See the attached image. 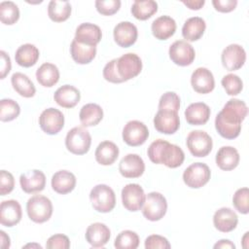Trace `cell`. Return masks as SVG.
<instances>
[{
	"instance_id": "obj_1",
	"label": "cell",
	"mask_w": 249,
	"mask_h": 249,
	"mask_svg": "<svg viewBox=\"0 0 249 249\" xmlns=\"http://www.w3.org/2000/svg\"><path fill=\"white\" fill-rule=\"evenodd\" d=\"M248 114L244 101L236 98L230 99L215 118V128L226 139L236 138L241 131V123Z\"/></svg>"
},
{
	"instance_id": "obj_2",
	"label": "cell",
	"mask_w": 249,
	"mask_h": 249,
	"mask_svg": "<svg viewBox=\"0 0 249 249\" xmlns=\"http://www.w3.org/2000/svg\"><path fill=\"white\" fill-rule=\"evenodd\" d=\"M147 153L152 162L164 164L169 168L179 167L185 160V154L179 146L163 139H158L152 142Z\"/></svg>"
},
{
	"instance_id": "obj_3",
	"label": "cell",
	"mask_w": 249,
	"mask_h": 249,
	"mask_svg": "<svg viewBox=\"0 0 249 249\" xmlns=\"http://www.w3.org/2000/svg\"><path fill=\"white\" fill-rule=\"evenodd\" d=\"M89 199L93 209L100 213H108L116 205L115 193L112 188L105 184L94 186L89 193Z\"/></svg>"
},
{
	"instance_id": "obj_4",
	"label": "cell",
	"mask_w": 249,
	"mask_h": 249,
	"mask_svg": "<svg viewBox=\"0 0 249 249\" xmlns=\"http://www.w3.org/2000/svg\"><path fill=\"white\" fill-rule=\"evenodd\" d=\"M26 211L31 221L42 224L50 220L52 217L53 203L47 196L36 195L27 200Z\"/></svg>"
},
{
	"instance_id": "obj_5",
	"label": "cell",
	"mask_w": 249,
	"mask_h": 249,
	"mask_svg": "<svg viewBox=\"0 0 249 249\" xmlns=\"http://www.w3.org/2000/svg\"><path fill=\"white\" fill-rule=\"evenodd\" d=\"M91 136L83 126L71 128L65 137V146L67 150L74 155L87 154L90 148Z\"/></svg>"
},
{
	"instance_id": "obj_6",
	"label": "cell",
	"mask_w": 249,
	"mask_h": 249,
	"mask_svg": "<svg viewBox=\"0 0 249 249\" xmlns=\"http://www.w3.org/2000/svg\"><path fill=\"white\" fill-rule=\"evenodd\" d=\"M167 210L166 198L159 192H151L145 196L142 206L143 216L152 222L162 219Z\"/></svg>"
},
{
	"instance_id": "obj_7",
	"label": "cell",
	"mask_w": 249,
	"mask_h": 249,
	"mask_svg": "<svg viewBox=\"0 0 249 249\" xmlns=\"http://www.w3.org/2000/svg\"><path fill=\"white\" fill-rule=\"evenodd\" d=\"M186 143L190 153L196 158L206 157L213 147L212 138L203 130L191 131L187 136Z\"/></svg>"
},
{
	"instance_id": "obj_8",
	"label": "cell",
	"mask_w": 249,
	"mask_h": 249,
	"mask_svg": "<svg viewBox=\"0 0 249 249\" xmlns=\"http://www.w3.org/2000/svg\"><path fill=\"white\" fill-rule=\"evenodd\" d=\"M210 176L211 171L206 163L195 162L185 169L183 181L192 189H199L208 183Z\"/></svg>"
},
{
	"instance_id": "obj_9",
	"label": "cell",
	"mask_w": 249,
	"mask_h": 249,
	"mask_svg": "<svg viewBox=\"0 0 249 249\" xmlns=\"http://www.w3.org/2000/svg\"><path fill=\"white\" fill-rule=\"evenodd\" d=\"M116 68L119 77L125 82L140 74L142 60L136 53H127L117 58Z\"/></svg>"
},
{
	"instance_id": "obj_10",
	"label": "cell",
	"mask_w": 249,
	"mask_h": 249,
	"mask_svg": "<svg viewBox=\"0 0 249 249\" xmlns=\"http://www.w3.org/2000/svg\"><path fill=\"white\" fill-rule=\"evenodd\" d=\"M148 137V127L140 121H129L123 128V140L129 146H140L146 142Z\"/></svg>"
},
{
	"instance_id": "obj_11",
	"label": "cell",
	"mask_w": 249,
	"mask_h": 249,
	"mask_svg": "<svg viewBox=\"0 0 249 249\" xmlns=\"http://www.w3.org/2000/svg\"><path fill=\"white\" fill-rule=\"evenodd\" d=\"M168 53L172 62L179 66L191 65L196 57L195 49L191 44L184 40H178L171 44Z\"/></svg>"
},
{
	"instance_id": "obj_12",
	"label": "cell",
	"mask_w": 249,
	"mask_h": 249,
	"mask_svg": "<svg viewBox=\"0 0 249 249\" xmlns=\"http://www.w3.org/2000/svg\"><path fill=\"white\" fill-rule=\"evenodd\" d=\"M39 125L49 135L57 134L64 126V116L55 108L45 109L39 117Z\"/></svg>"
},
{
	"instance_id": "obj_13",
	"label": "cell",
	"mask_w": 249,
	"mask_h": 249,
	"mask_svg": "<svg viewBox=\"0 0 249 249\" xmlns=\"http://www.w3.org/2000/svg\"><path fill=\"white\" fill-rule=\"evenodd\" d=\"M144 190L139 184H127L122 190V202L124 207L131 212L140 210L145 201Z\"/></svg>"
},
{
	"instance_id": "obj_14",
	"label": "cell",
	"mask_w": 249,
	"mask_h": 249,
	"mask_svg": "<svg viewBox=\"0 0 249 249\" xmlns=\"http://www.w3.org/2000/svg\"><path fill=\"white\" fill-rule=\"evenodd\" d=\"M223 66L228 71L240 69L246 60L245 50L238 44H231L226 47L221 54Z\"/></svg>"
},
{
	"instance_id": "obj_15",
	"label": "cell",
	"mask_w": 249,
	"mask_h": 249,
	"mask_svg": "<svg viewBox=\"0 0 249 249\" xmlns=\"http://www.w3.org/2000/svg\"><path fill=\"white\" fill-rule=\"evenodd\" d=\"M153 122L155 128L163 134H173L180 126L178 112L171 110H159Z\"/></svg>"
},
{
	"instance_id": "obj_16",
	"label": "cell",
	"mask_w": 249,
	"mask_h": 249,
	"mask_svg": "<svg viewBox=\"0 0 249 249\" xmlns=\"http://www.w3.org/2000/svg\"><path fill=\"white\" fill-rule=\"evenodd\" d=\"M113 36L117 45L122 48H128L137 40V27L130 21H121L114 27Z\"/></svg>"
},
{
	"instance_id": "obj_17",
	"label": "cell",
	"mask_w": 249,
	"mask_h": 249,
	"mask_svg": "<svg viewBox=\"0 0 249 249\" xmlns=\"http://www.w3.org/2000/svg\"><path fill=\"white\" fill-rule=\"evenodd\" d=\"M119 171L124 178H138L145 171L144 160L136 154H128L121 160Z\"/></svg>"
},
{
	"instance_id": "obj_18",
	"label": "cell",
	"mask_w": 249,
	"mask_h": 249,
	"mask_svg": "<svg viewBox=\"0 0 249 249\" xmlns=\"http://www.w3.org/2000/svg\"><path fill=\"white\" fill-rule=\"evenodd\" d=\"M19 184L21 190L26 194L39 193L45 189L46 176L41 170H28L20 175Z\"/></svg>"
},
{
	"instance_id": "obj_19",
	"label": "cell",
	"mask_w": 249,
	"mask_h": 249,
	"mask_svg": "<svg viewBox=\"0 0 249 249\" xmlns=\"http://www.w3.org/2000/svg\"><path fill=\"white\" fill-rule=\"evenodd\" d=\"M191 85L197 93H209L215 88L214 76L207 68L198 67L191 76Z\"/></svg>"
},
{
	"instance_id": "obj_20",
	"label": "cell",
	"mask_w": 249,
	"mask_h": 249,
	"mask_svg": "<svg viewBox=\"0 0 249 249\" xmlns=\"http://www.w3.org/2000/svg\"><path fill=\"white\" fill-rule=\"evenodd\" d=\"M22 217L21 206L15 199L4 200L0 204V223L5 227H14L18 224Z\"/></svg>"
},
{
	"instance_id": "obj_21",
	"label": "cell",
	"mask_w": 249,
	"mask_h": 249,
	"mask_svg": "<svg viewBox=\"0 0 249 249\" xmlns=\"http://www.w3.org/2000/svg\"><path fill=\"white\" fill-rule=\"evenodd\" d=\"M101 38L102 32L98 25L90 22H84L77 27L74 40L84 45L96 46L101 41Z\"/></svg>"
},
{
	"instance_id": "obj_22",
	"label": "cell",
	"mask_w": 249,
	"mask_h": 249,
	"mask_svg": "<svg viewBox=\"0 0 249 249\" xmlns=\"http://www.w3.org/2000/svg\"><path fill=\"white\" fill-rule=\"evenodd\" d=\"M86 240L94 248H102L109 241L111 231L103 223L90 224L86 231Z\"/></svg>"
},
{
	"instance_id": "obj_23",
	"label": "cell",
	"mask_w": 249,
	"mask_h": 249,
	"mask_svg": "<svg viewBox=\"0 0 249 249\" xmlns=\"http://www.w3.org/2000/svg\"><path fill=\"white\" fill-rule=\"evenodd\" d=\"M237 223L238 217L236 213L229 207H222L213 215V225L222 232H230L233 231L236 228Z\"/></svg>"
},
{
	"instance_id": "obj_24",
	"label": "cell",
	"mask_w": 249,
	"mask_h": 249,
	"mask_svg": "<svg viewBox=\"0 0 249 249\" xmlns=\"http://www.w3.org/2000/svg\"><path fill=\"white\" fill-rule=\"evenodd\" d=\"M211 111L207 104L195 102L190 104L185 110V118L191 125H201L208 122Z\"/></svg>"
},
{
	"instance_id": "obj_25",
	"label": "cell",
	"mask_w": 249,
	"mask_h": 249,
	"mask_svg": "<svg viewBox=\"0 0 249 249\" xmlns=\"http://www.w3.org/2000/svg\"><path fill=\"white\" fill-rule=\"evenodd\" d=\"M53 99L59 106L63 108H73L79 103L81 93L74 86L63 85L55 90Z\"/></svg>"
},
{
	"instance_id": "obj_26",
	"label": "cell",
	"mask_w": 249,
	"mask_h": 249,
	"mask_svg": "<svg viewBox=\"0 0 249 249\" xmlns=\"http://www.w3.org/2000/svg\"><path fill=\"white\" fill-rule=\"evenodd\" d=\"M151 30L156 39L167 40L176 31V21L169 16H160L152 22Z\"/></svg>"
},
{
	"instance_id": "obj_27",
	"label": "cell",
	"mask_w": 249,
	"mask_h": 249,
	"mask_svg": "<svg viewBox=\"0 0 249 249\" xmlns=\"http://www.w3.org/2000/svg\"><path fill=\"white\" fill-rule=\"evenodd\" d=\"M51 184L55 193L66 195L75 189L76 177L68 170H59L53 175Z\"/></svg>"
},
{
	"instance_id": "obj_28",
	"label": "cell",
	"mask_w": 249,
	"mask_h": 249,
	"mask_svg": "<svg viewBox=\"0 0 249 249\" xmlns=\"http://www.w3.org/2000/svg\"><path fill=\"white\" fill-rule=\"evenodd\" d=\"M239 160L237 150L231 146H223L216 154V164L225 171L234 169L238 165Z\"/></svg>"
},
{
	"instance_id": "obj_29",
	"label": "cell",
	"mask_w": 249,
	"mask_h": 249,
	"mask_svg": "<svg viewBox=\"0 0 249 249\" xmlns=\"http://www.w3.org/2000/svg\"><path fill=\"white\" fill-rule=\"evenodd\" d=\"M118 146L109 140L102 141L95 150V160L101 165H111L119 157Z\"/></svg>"
},
{
	"instance_id": "obj_30",
	"label": "cell",
	"mask_w": 249,
	"mask_h": 249,
	"mask_svg": "<svg viewBox=\"0 0 249 249\" xmlns=\"http://www.w3.org/2000/svg\"><path fill=\"white\" fill-rule=\"evenodd\" d=\"M206 23L202 18L193 17L188 18L182 27V36L186 41L195 42L200 39L205 31Z\"/></svg>"
},
{
	"instance_id": "obj_31",
	"label": "cell",
	"mask_w": 249,
	"mask_h": 249,
	"mask_svg": "<svg viewBox=\"0 0 249 249\" xmlns=\"http://www.w3.org/2000/svg\"><path fill=\"white\" fill-rule=\"evenodd\" d=\"M70 53L76 63L88 64L95 57L96 46L84 45L73 39L70 46Z\"/></svg>"
},
{
	"instance_id": "obj_32",
	"label": "cell",
	"mask_w": 249,
	"mask_h": 249,
	"mask_svg": "<svg viewBox=\"0 0 249 249\" xmlns=\"http://www.w3.org/2000/svg\"><path fill=\"white\" fill-rule=\"evenodd\" d=\"M79 118L83 126H94L103 119V110L98 104L88 103L81 108Z\"/></svg>"
},
{
	"instance_id": "obj_33",
	"label": "cell",
	"mask_w": 249,
	"mask_h": 249,
	"mask_svg": "<svg viewBox=\"0 0 249 249\" xmlns=\"http://www.w3.org/2000/svg\"><path fill=\"white\" fill-rule=\"evenodd\" d=\"M39 50L33 44H23L18 48L15 54L16 62L22 67H31L39 59Z\"/></svg>"
},
{
	"instance_id": "obj_34",
	"label": "cell",
	"mask_w": 249,
	"mask_h": 249,
	"mask_svg": "<svg viewBox=\"0 0 249 249\" xmlns=\"http://www.w3.org/2000/svg\"><path fill=\"white\" fill-rule=\"evenodd\" d=\"M36 79L41 86L52 88L59 80V70L53 63H43L36 71Z\"/></svg>"
},
{
	"instance_id": "obj_35",
	"label": "cell",
	"mask_w": 249,
	"mask_h": 249,
	"mask_svg": "<svg viewBox=\"0 0 249 249\" xmlns=\"http://www.w3.org/2000/svg\"><path fill=\"white\" fill-rule=\"evenodd\" d=\"M11 83L14 89L23 97L30 98L36 93V89L33 82L23 73H14L11 78Z\"/></svg>"
},
{
	"instance_id": "obj_36",
	"label": "cell",
	"mask_w": 249,
	"mask_h": 249,
	"mask_svg": "<svg viewBox=\"0 0 249 249\" xmlns=\"http://www.w3.org/2000/svg\"><path fill=\"white\" fill-rule=\"evenodd\" d=\"M71 4L68 1L52 0L48 6L49 18L54 22H62L71 15Z\"/></svg>"
},
{
	"instance_id": "obj_37",
	"label": "cell",
	"mask_w": 249,
	"mask_h": 249,
	"mask_svg": "<svg viewBox=\"0 0 249 249\" xmlns=\"http://www.w3.org/2000/svg\"><path fill=\"white\" fill-rule=\"evenodd\" d=\"M132 16L139 20H146L158 12V3L154 0H136L131 6Z\"/></svg>"
},
{
	"instance_id": "obj_38",
	"label": "cell",
	"mask_w": 249,
	"mask_h": 249,
	"mask_svg": "<svg viewBox=\"0 0 249 249\" xmlns=\"http://www.w3.org/2000/svg\"><path fill=\"white\" fill-rule=\"evenodd\" d=\"M19 18L18 7L12 1H3L0 3V19L6 25L16 23Z\"/></svg>"
},
{
	"instance_id": "obj_39",
	"label": "cell",
	"mask_w": 249,
	"mask_h": 249,
	"mask_svg": "<svg viewBox=\"0 0 249 249\" xmlns=\"http://www.w3.org/2000/svg\"><path fill=\"white\" fill-rule=\"evenodd\" d=\"M139 245V236L135 231L125 230L121 231L114 242L117 249H136Z\"/></svg>"
},
{
	"instance_id": "obj_40",
	"label": "cell",
	"mask_w": 249,
	"mask_h": 249,
	"mask_svg": "<svg viewBox=\"0 0 249 249\" xmlns=\"http://www.w3.org/2000/svg\"><path fill=\"white\" fill-rule=\"evenodd\" d=\"M20 113L19 105L13 99L3 98L0 101V120L11 122L18 117Z\"/></svg>"
},
{
	"instance_id": "obj_41",
	"label": "cell",
	"mask_w": 249,
	"mask_h": 249,
	"mask_svg": "<svg viewBox=\"0 0 249 249\" xmlns=\"http://www.w3.org/2000/svg\"><path fill=\"white\" fill-rule=\"evenodd\" d=\"M221 84L229 95H237L243 89L242 80L235 74H227L222 78Z\"/></svg>"
},
{
	"instance_id": "obj_42",
	"label": "cell",
	"mask_w": 249,
	"mask_h": 249,
	"mask_svg": "<svg viewBox=\"0 0 249 249\" xmlns=\"http://www.w3.org/2000/svg\"><path fill=\"white\" fill-rule=\"evenodd\" d=\"M232 204L234 208L241 214L249 212V190L247 187L238 189L232 196Z\"/></svg>"
},
{
	"instance_id": "obj_43",
	"label": "cell",
	"mask_w": 249,
	"mask_h": 249,
	"mask_svg": "<svg viewBox=\"0 0 249 249\" xmlns=\"http://www.w3.org/2000/svg\"><path fill=\"white\" fill-rule=\"evenodd\" d=\"M180 109V97L174 91H166L159 100V110H171L178 112Z\"/></svg>"
},
{
	"instance_id": "obj_44",
	"label": "cell",
	"mask_w": 249,
	"mask_h": 249,
	"mask_svg": "<svg viewBox=\"0 0 249 249\" xmlns=\"http://www.w3.org/2000/svg\"><path fill=\"white\" fill-rule=\"evenodd\" d=\"M95 8L97 12L103 16H112L121 8L120 0H96Z\"/></svg>"
},
{
	"instance_id": "obj_45",
	"label": "cell",
	"mask_w": 249,
	"mask_h": 249,
	"mask_svg": "<svg viewBox=\"0 0 249 249\" xmlns=\"http://www.w3.org/2000/svg\"><path fill=\"white\" fill-rule=\"evenodd\" d=\"M46 247L49 249H68L70 247V240L67 235L56 233L48 238Z\"/></svg>"
},
{
	"instance_id": "obj_46",
	"label": "cell",
	"mask_w": 249,
	"mask_h": 249,
	"mask_svg": "<svg viewBox=\"0 0 249 249\" xmlns=\"http://www.w3.org/2000/svg\"><path fill=\"white\" fill-rule=\"evenodd\" d=\"M146 249H169L171 247L169 241L164 236L159 234H151L145 239Z\"/></svg>"
},
{
	"instance_id": "obj_47",
	"label": "cell",
	"mask_w": 249,
	"mask_h": 249,
	"mask_svg": "<svg viewBox=\"0 0 249 249\" xmlns=\"http://www.w3.org/2000/svg\"><path fill=\"white\" fill-rule=\"evenodd\" d=\"M15 187V179L12 173L6 170L0 171V194L6 196L10 194Z\"/></svg>"
},
{
	"instance_id": "obj_48",
	"label": "cell",
	"mask_w": 249,
	"mask_h": 249,
	"mask_svg": "<svg viewBox=\"0 0 249 249\" xmlns=\"http://www.w3.org/2000/svg\"><path fill=\"white\" fill-rule=\"evenodd\" d=\"M116 61L117 58H114L106 63V65L103 68V77L106 81L114 84H120L123 83V80L119 77L117 68H116Z\"/></svg>"
},
{
	"instance_id": "obj_49",
	"label": "cell",
	"mask_w": 249,
	"mask_h": 249,
	"mask_svg": "<svg viewBox=\"0 0 249 249\" xmlns=\"http://www.w3.org/2000/svg\"><path fill=\"white\" fill-rule=\"evenodd\" d=\"M212 4L216 11L220 13H230L233 11L237 5L236 0H213Z\"/></svg>"
},
{
	"instance_id": "obj_50",
	"label": "cell",
	"mask_w": 249,
	"mask_h": 249,
	"mask_svg": "<svg viewBox=\"0 0 249 249\" xmlns=\"http://www.w3.org/2000/svg\"><path fill=\"white\" fill-rule=\"evenodd\" d=\"M0 56H1V65H0V78L4 79L9 72L11 71L12 64H11V59L8 53L5 51L0 52Z\"/></svg>"
},
{
	"instance_id": "obj_51",
	"label": "cell",
	"mask_w": 249,
	"mask_h": 249,
	"mask_svg": "<svg viewBox=\"0 0 249 249\" xmlns=\"http://www.w3.org/2000/svg\"><path fill=\"white\" fill-rule=\"evenodd\" d=\"M182 3L187 6L191 10H199L200 8L203 7L205 4L204 0H187V1H182Z\"/></svg>"
},
{
	"instance_id": "obj_52",
	"label": "cell",
	"mask_w": 249,
	"mask_h": 249,
	"mask_svg": "<svg viewBox=\"0 0 249 249\" xmlns=\"http://www.w3.org/2000/svg\"><path fill=\"white\" fill-rule=\"evenodd\" d=\"M0 247L2 249H7L10 247L11 242H10V237L9 235L6 234V232L4 231H0Z\"/></svg>"
},
{
	"instance_id": "obj_53",
	"label": "cell",
	"mask_w": 249,
	"mask_h": 249,
	"mask_svg": "<svg viewBox=\"0 0 249 249\" xmlns=\"http://www.w3.org/2000/svg\"><path fill=\"white\" fill-rule=\"evenodd\" d=\"M214 248H235V245L229 239H221L216 244H214Z\"/></svg>"
},
{
	"instance_id": "obj_54",
	"label": "cell",
	"mask_w": 249,
	"mask_h": 249,
	"mask_svg": "<svg viewBox=\"0 0 249 249\" xmlns=\"http://www.w3.org/2000/svg\"><path fill=\"white\" fill-rule=\"evenodd\" d=\"M29 246H37L38 248H42V246L41 245H39V244H27V245H25V247H29Z\"/></svg>"
}]
</instances>
